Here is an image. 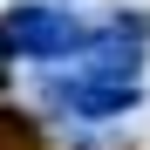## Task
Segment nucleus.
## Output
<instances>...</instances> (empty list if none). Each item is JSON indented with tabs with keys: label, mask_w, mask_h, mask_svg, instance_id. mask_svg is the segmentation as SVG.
I'll return each instance as SVG.
<instances>
[{
	"label": "nucleus",
	"mask_w": 150,
	"mask_h": 150,
	"mask_svg": "<svg viewBox=\"0 0 150 150\" xmlns=\"http://www.w3.org/2000/svg\"><path fill=\"white\" fill-rule=\"evenodd\" d=\"M82 41V28L62 14V7H21L0 21V48H14V55H34V62H55L68 48Z\"/></svg>",
	"instance_id": "nucleus-1"
}]
</instances>
